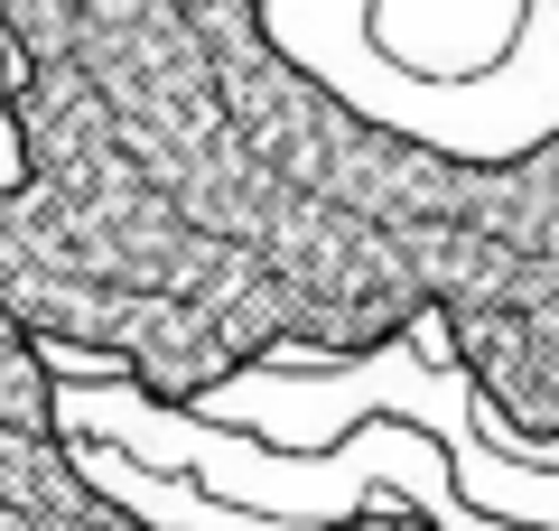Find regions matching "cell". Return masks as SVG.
Wrapping results in <instances>:
<instances>
[{"label": "cell", "instance_id": "obj_1", "mask_svg": "<svg viewBox=\"0 0 559 531\" xmlns=\"http://www.w3.org/2000/svg\"><path fill=\"white\" fill-rule=\"evenodd\" d=\"M0 298L66 374L205 411L439 327L485 420L559 457V121L411 131L271 0H0Z\"/></svg>", "mask_w": 559, "mask_h": 531}, {"label": "cell", "instance_id": "obj_2", "mask_svg": "<svg viewBox=\"0 0 559 531\" xmlns=\"http://www.w3.org/2000/svg\"><path fill=\"white\" fill-rule=\"evenodd\" d=\"M0 531H168L140 522L103 485L84 429H66V364L10 317L0 298ZM271 531H439L401 485H373L336 522H271Z\"/></svg>", "mask_w": 559, "mask_h": 531}]
</instances>
